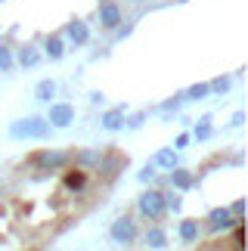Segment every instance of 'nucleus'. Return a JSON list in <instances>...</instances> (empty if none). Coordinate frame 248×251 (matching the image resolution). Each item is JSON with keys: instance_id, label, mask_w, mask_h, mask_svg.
I'll list each match as a JSON object with an SVG mask.
<instances>
[{"instance_id": "nucleus-1", "label": "nucleus", "mask_w": 248, "mask_h": 251, "mask_svg": "<svg viewBox=\"0 0 248 251\" xmlns=\"http://www.w3.org/2000/svg\"><path fill=\"white\" fill-rule=\"evenodd\" d=\"M9 133H13L16 140H44L47 133H50V124H47V118H37V115H31V118L13 121Z\"/></svg>"}, {"instance_id": "nucleus-2", "label": "nucleus", "mask_w": 248, "mask_h": 251, "mask_svg": "<svg viewBox=\"0 0 248 251\" xmlns=\"http://www.w3.org/2000/svg\"><path fill=\"white\" fill-rule=\"evenodd\" d=\"M137 211L146 220H161L168 214V205H165V192H158V189H146L140 196V201H137Z\"/></svg>"}, {"instance_id": "nucleus-3", "label": "nucleus", "mask_w": 248, "mask_h": 251, "mask_svg": "<svg viewBox=\"0 0 248 251\" xmlns=\"http://www.w3.org/2000/svg\"><path fill=\"white\" fill-rule=\"evenodd\" d=\"M72 161V152H56V149H41L28 158V165L34 168H44V171H59Z\"/></svg>"}, {"instance_id": "nucleus-4", "label": "nucleus", "mask_w": 248, "mask_h": 251, "mask_svg": "<svg viewBox=\"0 0 248 251\" xmlns=\"http://www.w3.org/2000/svg\"><path fill=\"white\" fill-rule=\"evenodd\" d=\"M124 165H127V158H124V155H118V152H106V155H99L97 171H99L102 180L112 183V180L118 177V171H124Z\"/></svg>"}, {"instance_id": "nucleus-5", "label": "nucleus", "mask_w": 248, "mask_h": 251, "mask_svg": "<svg viewBox=\"0 0 248 251\" xmlns=\"http://www.w3.org/2000/svg\"><path fill=\"white\" fill-rule=\"evenodd\" d=\"M109 233H112V239H115L118 245H130L133 239H137V224H133V220L124 214V217H118L115 224H112Z\"/></svg>"}, {"instance_id": "nucleus-6", "label": "nucleus", "mask_w": 248, "mask_h": 251, "mask_svg": "<svg viewBox=\"0 0 248 251\" xmlns=\"http://www.w3.org/2000/svg\"><path fill=\"white\" fill-rule=\"evenodd\" d=\"M74 121V105L69 102H53L50 105V115H47V124L50 127H69Z\"/></svg>"}, {"instance_id": "nucleus-7", "label": "nucleus", "mask_w": 248, "mask_h": 251, "mask_svg": "<svg viewBox=\"0 0 248 251\" xmlns=\"http://www.w3.org/2000/svg\"><path fill=\"white\" fill-rule=\"evenodd\" d=\"M233 224H239V217H233L230 208H214L211 214H208V229H214V233H221V229H233Z\"/></svg>"}, {"instance_id": "nucleus-8", "label": "nucleus", "mask_w": 248, "mask_h": 251, "mask_svg": "<svg viewBox=\"0 0 248 251\" xmlns=\"http://www.w3.org/2000/svg\"><path fill=\"white\" fill-rule=\"evenodd\" d=\"M99 22H102V28H118L121 9L115 0H99Z\"/></svg>"}, {"instance_id": "nucleus-9", "label": "nucleus", "mask_w": 248, "mask_h": 251, "mask_svg": "<svg viewBox=\"0 0 248 251\" xmlns=\"http://www.w3.org/2000/svg\"><path fill=\"white\" fill-rule=\"evenodd\" d=\"M99 155L102 152H97V149H81V152H72V161H74V168H81V171H93L99 165Z\"/></svg>"}, {"instance_id": "nucleus-10", "label": "nucleus", "mask_w": 248, "mask_h": 251, "mask_svg": "<svg viewBox=\"0 0 248 251\" xmlns=\"http://www.w3.org/2000/svg\"><path fill=\"white\" fill-rule=\"evenodd\" d=\"M65 189H72V192H78V189H84L87 186V171H81V168H69L65 171Z\"/></svg>"}, {"instance_id": "nucleus-11", "label": "nucleus", "mask_w": 248, "mask_h": 251, "mask_svg": "<svg viewBox=\"0 0 248 251\" xmlns=\"http://www.w3.org/2000/svg\"><path fill=\"white\" fill-rule=\"evenodd\" d=\"M177 233H180V239H183L186 245H193L196 239H198V220H180Z\"/></svg>"}, {"instance_id": "nucleus-12", "label": "nucleus", "mask_w": 248, "mask_h": 251, "mask_svg": "<svg viewBox=\"0 0 248 251\" xmlns=\"http://www.w3.org/2000/svg\"><path fill=\"white\" fill-rule=\"evenodd\" d=\"M102 127L106 130H121L124 127V109H112L102 115Z\"/></svg>"}, {"instance_id": "nucleus-13", "label": "nucleus", "mask_w": 248, "mask_h": 251, "mask_svg": "<svg viewBox=\"0 0 248 251\" xmlns=\"http://www.w3.org/2000/svg\"><path fill=\"white\" fill-rule=\"evenodd\" d=\"M143 242H146L149 248H165V245H168V236H165V229L152 226V229H146V236H143Z\"/></svg>"}, {"instance_id": "nucleus-14", "label": "nucleus", "mask_w": 248, "mask_h": 251, "mask_svg": "<svg viewBox=\"0 0 248 251\" xmlns=\"http://www.w3.org/2000/svg\"><path fill=\"white\" fill-rule=\"evenodd\" d=\"M171 183H174L177 189H189V186H193V174L180 171V168H171Z\"/></svg>"}, {"instance_id": "nucleus-15", "label": "nucleus", "mask_w": 248, "mask_h": 251, "mask_svg": "<svg viewBox=\"0 0 248 251\" xmlns=\"http://www.w3.org/2000/svg\"><path fill=\"white\" fill-rule=\"evenodd\" d=\"M69 37H72L74 44H87L90 31H87V25H84V22H72V25H69Z\"/></svg>"}, {"instance_id": "nucleus-16", "label": "nucleus", "mask_w": 248, "mask_h": 251, "mask_svg": "<svg viewBox=\"0 0 248 251\" xmlns=\"http://www.w3.org/2000/svg\"><path fill=\"white\" fill-rule=\"evenodd\" d=\"M155 165H161V168H177V155H174V149H158L155 152Z\"/></svg>"}, {"instance_id": "nucleus-17", "label": "nucleus", "mask_w": 248, "mask_h": 251, "mask_svg": "<svg viewBox=\"0 0 248 251\" xmlns=\"http://www.w3.org/2000/svg\"><path fill=\"white\" fill-rule=\"evenodd\" d=\"M47 56L50 59H62V53H65V47H62V37H47Z\"/></svg>"}, {"instance_id": "nucleus-18", "label": "nucleus", "mask_w": 248, "mask_h": 251, "mask_svg": "<svg viewBox=\"0 0 248 251\" xmlns=\"http://www.w3.org/2000/svg\"><path fill=\"white\" fill-rule=\"evenodd\" d=\"M34 93H37V100H44V102H50L53 96H56V84L53 81H41L34 87Z\"/></svg>"}, {"instance_id": "nucleus-19", "label": "nucleus", "mask_w": 248, "mask_h": 251, "mask_svg": "<svg viewBox=\"0 0 248 251\" xmlns=\"http://www.w3.org/2000/svg\"><path fill=\"white\" fill-rule=\"evenodd\" d=\"M37 59H41V56H37V50H34V47H25V50L19 53V62H22V65H28V69H31V65H37Z\"/></svg>"}, {"instance_id": "nucleus-20", "label": "nucleus", "mask_w": 248, "mask_h": 251, "mask_svg": "<svg viewBox=\"0 0 248 251\" xmlns=\"http://www.w3.org/2000/svg\"><path fill=\"white\" fill-rule=\"evenodd\" d=\"M208 93H211V90H208V84H193L183 96H186V100H205Z\"/></svg>"}, {"instance_id": "nucleus-21", "label": "nucleus", "mask_w": 248, "mask_h": 251, "mask_svg": "<svg viewBox=\"0 0 248 251\" xmlns=\"http://www.w3.org/2000/svg\"><path fill=\"white\" fill-rule=\"evenodd\" d=\"M233 248H236V251H242V248H245V236H242V220H239V224H233Z\"/></svg>"}, {"instance_id": "nucleus-22", "label": "nucleus", "mask_w": 248, "mask_h": 251, "mask_svg": "<svg viewBox=\"0 0 248 251\" xmlns=\"http://www.w3.org/2000/svg\"><path fill=\"white\" fill-rule=\"evenodd\" d=\"M208 121H211V118H202V124L196 127V140H208V137H211V124H208Z\"/></svg>"}, {"instance_id": "nucleus-23", "label": "nucleus", "mask_w": 248, "mask_h": 251, "mask_svg": "<svg viewBox=\"0 0 248 251\" xmlns=\"http://www.w3.org/2000/svg\"><path fill=\"white\" fill-rule=\"evenodd\" d=\"M13 69V56H9L6 47H0V72H9Z\"/></svg>"}, {"instance_id": "nucleus-24", "label": "nucleus", "mask_w": 248, "mask_h": 251, "mask_svg": "<svg viewBox=\"0 0 248 251\" xmlns=\"http://www.w3.org/2000/svg\"><path fill=\"white\" fill-rule=\"evenodd\" d=\"M208 90H214V93H223V90H230V78H217L214 84H208Z\"/></svg>"}, {"instance_id": "nucleus-25", "label": "nucleus", "mask_w": 248, "mask_h": 251, "mask_svg": "<svg viewBox=\"0 0 248 251\" xmlns=\"http://www.w3.org/2000/svg\"><path fill=\"white\" fill-rule=\"evenodd\" d=\"M230 214L242 220V214H245V199H239V201H233V205H230Z\"/></svg>"}, {"instance_id": "nucleus-26", "label": "nucleus", "mask_w": 248, "mask_h": 251, "mask_svg": "<svg viewBox=\"0 0 248 251\" xmlns=\"http://www.w3.org/2000/svg\"><path fill=\"white\" fill-rule=\"evenodd\" d=\"M143 121H146V115H143V112H137L133 118H127V127H130V130H137V127H143Z\"/></svg>"}, {"instance_id": "nucleus-27", "label": "nucleus", "mask_w": 248, "mask_h": 251, "mask_svg": "<svg viewBox=\"0 0 248 251\" xmlns=\"http://www.w3.org/2000/svg\"><path fill=\"white\" fill-rule=\"evenodd\" d=\"M152 177H155V168H152V165H146V168L140 171V183H149Z\"/></svg>"}, {"instance_id": "nucleus-28", "label": "nucleus", "mask_w": 248, "mask_h": 251, "mask_svg": "<svg viewBox=\"0 0 248 251\" xmlns=\"http://www.w3.org/2000/svg\"><path fill=\"white\" fill-rule=\"evenodd\" d=\"M183 102V96H174V100H168V102H161V112H171V109H177V105Z\"/></svg>"}, {"instance_id": "nucleus-29", "label": "nucleus", "mask_w": 248, "mask_h": 251, "mask_svg": "<svg viewBox=\"0 0 248 251\" xmlns=\"http://www.w3.org/2000/svg\"><path fill=\"white\" fill-rule=\"evenodd\" d=\"M189 146V133H180L177 137V149H186Z\"/></svg>"}, {"instance_id": "nucleus-30", "label": "nucleus", "mask_w": 248, "mask_h": 251, "mask_svg": "<svg viewBox=\"0 0 248 251\" xmlns=\"http://www.w3.org/2000/svg\"><path fill=\"white\" fill-rule=\"evenodd\" d=\"M242 121H245V115H242V112H236V115H233V127H239Z\"/></svg>"}]
</instances>
